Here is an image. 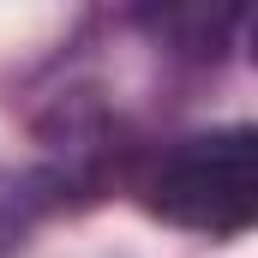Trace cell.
<instances>
[{
	"label": "cell",
	"instance_id": "cell-1",
	"mask_svg": "<svg viewBox=\"0 0 258 258\" xmlns=\"http://www.w3.org/2000/svg\"><path fill=\"white\" fill-rule=\"evenodd\" d=\"M150 210L174 228L198 234H240L258 216V132L252 126H222L180 138L162 168L150 174Z\"/></svg>",
	"mask_w": 258,
	"mask_h": 258
}]
</instances>
